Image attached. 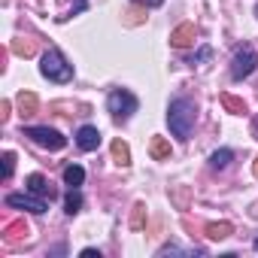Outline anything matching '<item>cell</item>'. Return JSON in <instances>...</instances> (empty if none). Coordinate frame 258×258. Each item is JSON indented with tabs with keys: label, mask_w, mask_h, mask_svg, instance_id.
Here are the masks:
<instances>
[{
	"label": "cell",
	"mask_w": 258,
	"mask_h": 258,
	"mask_svg": "<svg viewBox=\"0 0 258 258\" xmlns=\"http://www.w3.org/2000/svg\"><path fill=\"white\" fill-rule=\"evenodd\" d=\"M198 121V106L188 97H173L167 106V124H170V134L176 140H188L191 137V127Z\"/></svg>",
	"instance_id": "6da1fadb"
},
{
	"label": "cell",
	"mask_w": 258,
	"mask_h": 258,
	"mask_svg": "<svg viewBox=\"0 0 258 258\" xmlns=\"http://www.w3.org/2000/svg\"><path fill=\"white\" fill-rule=\"evenodd\" d=\"M40 73H43L49 82H70V79H73V64H67V58H64L58 49H49V52L43 55Z\"/></svg>",
	"instance_id": "7a4b0ae2"
},
{
	"label": "cell",
	"mask_w": 258,
	"mask_h": 258,
	"mask_svg": "<svg viewBox=\"0 0 258 258\" xmlns=\"http://www.w3.org/2000/svg\"><path fill=\"white\" fill-rule=\"evenodd\" d=\"M25 137H31L37 146H43V149H52V152H58V149H64V146H67V137H64V134H58L55 127H46V124L25 127Z\"/></svg>",
	"instance_id": "3957f363"
},
{
	"label": "cell",
	"mask_w": 258,
	"mask_h": 258,
	"mask_svg": "<svg viewBox=\"0 0 258 258\" xmlns=\"http://www.w3.org/2000/svg\"><path fill=\"white\" fill-rule=\"evenodd\" d=\"M106 109L115 118H127L131 112H137V97L127 91V88H112L109 97H106Z\"/></svg>",
	"instance_id": "277c9868"
},
{
	"label": "cell",
	"mask_w": 258,
	"mask_h": 258,
	"mask_svg": "<svg viewBox=\"0 0 258 258\" xmlns=\"http://www.w3.org/2000/svg\"><path fill=\"white\" fill-rule=\"evenodd\" d=\"M255 64H258V55H255V46H249V43H243L237 52H234V58H231V76L240 82V79H246L252 70H255Z\"/></svg>",
	"instance_id": "5b68a950"
},
{
	"label": "cell",
	"mask_w": 258,
	"mask_h": 258,
	"mask_svg": "<svg viewBox=\"0 0 258 258\" xmlns=\"http://www.w3.org/2000/svg\"><path fill=\"white\" fill-rule=\"evenodd\" d=\"M7 207H19V210H28V213L43 216V213L49 210V201H46L43 195L25 191V195H7Z\"/></svg>",
	"instance_id": "8992f818"
},
{
	"label": "cell",
	"mask_w": 258,
	"mask_h": 258,
	"mask_svg": "<svg viewBox=\"0 0 258 258\" xmlns=\"http://www.w3.org/2000/svg\"><path fill=\"white\" fill-rule=\"evenodd\" d=\"M76 146L85 149V152H94L100 146V131H97L94 124H82L79 131H76Z\"/></svg>",
	"instance_id": "52a82bcc"
},
{
	"label": "cell",
	"mask_w": 258,
	"mask_h": 258,
	"mask_svg": "<svg viewBox=\"0 0 258 258\" xmlns=\"http://www.w3.org/2000/svg\"><path fill=\"white\" fill-rule=\"evenodd\" d=\"M198 40V28L195 25H179L173 34H170V46H176V49H185V46H191Z\"/></svg>",
	"instance_id": "ba28073f"
},
{
	"label": "cell",
	"mask_w": 258,
	"mask_h": 258,
	"mask_svg": "<svg viewBox=\"0 0 258 258\" xmlns=\"http://www.w3.org/2000/svg\"><path fill=\"white\" fill-rule=\"evenodd\" d=\"M28 191L43 195V198H49V201L55 198V188L46 182V176H43V173H31V176H28Z\"/></svg>",
	"instance_id": "9c48e42d"
},
{
	"label": "cell",
	"mask_w": 258,
	"mask_h": 258,
	"mask_svg": "<svg viewBox=\"0 0 258 258\" xmlns=\"http://www.w3.org/2000/svg\"><path fill=\"white\" fill-rule=\"evenodd\" d=\"M31 231H28V225L25 222H10L7 228H4V240L7 243H19V240H25Z\"/></svg>",
	"instance_id": "30bf717a"
},
{
	"label": "cell",
	"mask_w": 258,
	"mask_h": 258,
	"mask_svg": "<svg viewBox=\"0 0 258 258\" xmlns=\"http://www.w3.org/2000/svg\"><path fill=\"white\" fill-rule=\"evenodd\" d=\"M16 103H19L22 115H34V112H37V106H40V100H37V94H34V91H22V94L16 97Z\"/></svg>",
	"instance_id": "8fae6325"
},
{
	"label": "cell",
	"mask_w": 258,
	"mask_h": 258,
	"mask_svg": "<svg viewBox=\"0 0 258 258\" xmlns=\"http://www.w3.org/2000/svg\"><path fill=\"white\" fill-rule=\"evenodd\" d=\"M149 155H152L155 161H167V158H170V143H167L164 137H152V143H149Z\"/></svg>",
	"instance_id": "7c38bea8"
},
{
	"label": "cell",
	"mask_w": 258,
	"mask_h": 258,
	"mask_svg": "<svg viewBox=\"0 0 258 258\" xmlns=\"http://www.w3.org/2000/svg\"><path fill=\"white\" fill-rule=\"evenodd\" d=\"M82 182H85V170H82L79 164H67V167H64V185L79 188Z\"/></svg>",
	"instance_id": "4fadbf2b"
},
{
	"label": "cell",
	"mask_w": 258,
	"mask_h": 258,
	"mask_svg": "<svg viewBox=\"0 0 258 258\" xmlns=\"http://www.w3.org/2000/svg\"><path fill=\"white\" fill-rule=\"evenodd\" d=\"M204 231H207V237H210V240H225V237H231V231H234V228H231L228 222H210Z\"/></svg>",
	"instance_id": "5bb4252c"
},
{
	"label": "cell",
	"mask_w": 258,
	"mask_h": 258,
	"mask_svg": "<svg viewBox=\"0 0 258 258\" xmlns=\"http://www.w3.org/2000/svg\"><path fill=\"white\" fill-rule=\"evenodd\" d=\"M112 158H115V164H121V167L131 164V149H127L124 140H112Z\"/></svg>",
	"instance_id": "9a60e30c"
},
{
	"label": "cell",
	"mask_w": 258,
	"mask_h": 258,
	"mask_svg": "<svg viewBox=\"0 0 258 258\" xmlns=\"http://www.w3.org/2000/svg\"><path fill=\"white\" fill-rule=\"evenodd\" d=\"M219 100H222V106H225L228 112H234V115H243V112H246V103H243L240 97H234V94H222Z\"/></svg>",
	"instance_id": "2e32d148"
},
{
	"label": "cell",
	"mask_w": 258,
	"mask_h": 258,
	"mask_svg": "<svg viewBox=\"0 0 258 258\" xmlns=\"http://www.w3.org/2000/svg\"><path fill=\"white\" fill-rule=\"evenodd\" d=\"M231 158H234V152H231V149H216V152L210 155V164H213L216 170H222V167H228V164H231Z\"/></svg>",
	"instance_id": "e0dca14e"
},
{
	"label": "cell",
	"mask_w": 258,
	"mask_h": 258,
	"mask_svg": "<svg viewBox=\"0 0 258 258\" xmlns=\"http://www.w3.org/2000/svg\"><path fill=\"white\" fill-rule=\"evenodd\" d=\"M64 207H67V213L73 216V213H79L82 210V195L76 191V188H70L67 191V198H64Z\"/></svg>",
	"instance_id": "ac0fdd59"
},
{
	"label": "cell",
	"mask_w": 258,
	"mask_h": 258,
	"mask_svg": "<svg viewBox=\"0 0 258 258\" xmlns=\"http://www.w3.org/2000/svg\"><path fill=\"white\" fill-rule=\"evenodd\" d=\"M146 225V204H134V216H131V228L140 231Z\"/></svg>",
	"instance_id": "d6986e66"
},
{
	"label": "cell",
	"mask_w": 258,
	"mask_h": 258,
	"mask_svg": "<svg viewBox=\"0 0 258 258\" xmlns=\"http://www.w3.org/2000/svg\"><path fill=\"white\" fill-rule=\"evenodd\" d=\"M13 52L22 55V58H31V55H34V43H31V40H16V43H13Z\"/></svg>",
	"instance_id": "ffe728a7"
},
{
	"label": "cell",
	"mask_w": 258,
	"mask_h": 258,
	"mask_svg": "<svg viewBox=\"0 0 258 258\" xmlns=\"http://www.w3.org/2000/svg\"><path fill=\"white\" fill-rule=\"evenodd\" d=\"M13 167H16V155L13 152H4V179L13 176Z\"/></svg>",
	"instance_id": "44dd1931"
},
{
	"label": "cell",
	"mask_w": 258,
	"mask_h": 258,
	"mask_svg": "<svg viewBox=\"0 0 258 258\" xmlns=\"http://www.w3.org/2000/svg\"><path fill=\"white\" fill-rule=\"evenodd\" d=\"M143 19H146V16H143V13H140V10H127V13H124V19H121V22H124V25H140V22H143Z\"/></svg>",
	"instance_id": "7402d4cb"
},
{
	"label": "cell",
	"mask_w": 258,
	"mask_h": 258,
	"mask_svg": "<svg viewBox=\"0 0 258 258\" xmlns=\"http://www.w3.org/2000/svg\"><path fill=\"white\" fill-rule=\"evenodd\" d=\"M134 4H140L143 10H152V7H161L164 0H134Z\"/></svg>",
	"instance_id": "603a6c76"
},
{
	"label": "cell",
	"mask_w": 258,
	"mask_h": 258,
	"mask_svg": "<svg viewBox=\"0 0 258 258\" xmlns=\"http://www.w3.org/2000/svg\"><path fill=\"white\" fill-rule=\"evenodd\" d=\"M204 58H210V49H201L198 58H191V64H198V61H204Z\"/></svg>",
	"instance_id": "cb8c5ba5"
},
{
	"label": "cell",
	"mask_w": 258,
	"mask_h": 258,
	"mask_svg": "<svg viewBox=\"0 0 258 258\" xmlns=\"http://www.w3.org/2000/svg\"><path fill=\"white\" fill-rule=\"evenodd\" d=\"M82 258H100V252L97 249H82Z\"/></svg>",
	"instance_id": "d4e9b609"
},
{
	"label": "cell",
	"mask_w": 258,
	"mask_h": 258,
	"mask_svg": "<svg viewBox=\"0 0 258 258\" xmlns=\"http://www.w3.org/2000/svg\"><path fill=\"white\" fill-rule=\"evenodd\" d=\"M252 131H255V140H258V115H255V121H252Z\"/></svg>",
	"instance_id": "484cf974"
},
{
	"label": "cell",
	"mask_w": 258,
	"mask_h": 258,
	"mask_svg": "<svg viewBox=\"0 0 258 258\" xmlns=\"http://www.w3.org/2000/svg\"><path fill=\"white\" fill-rule=\"evenodd\" d=\"M252 173H255V179H258V158H255V164H252Z\"/></svg>",
	"instance_id": "4316f807"
},
{
	"label": "cell",
	"mask_w": 258,
	"mask_h": 258,
	"mask_svg": "<svg viewBox=\"0 0 258 258\" xmlns=\"http://www.w3.org/2000/svg\"><path fill=\"white\" fill-rule=\"evenodd\" d=\"M252 246H255V252H258V237H255V243H252Z\"/></svg>",
	"instance_id": "83f0119b"
},
{
	"label": "cell",
	"mask_w": 258,
	"mask_h": 258,
	"mask_svg": "<svg viewBox=\"0 0 258 258\" xmlns=\"http://www.w3.org/2000/svg\"><path fill=\"white\" fill-rule=\"evenodd\" d=\"M255 16H258V7H255Z\"/></svg>",
	"instance_id": "f1b7e54d"
}]
</instances>
